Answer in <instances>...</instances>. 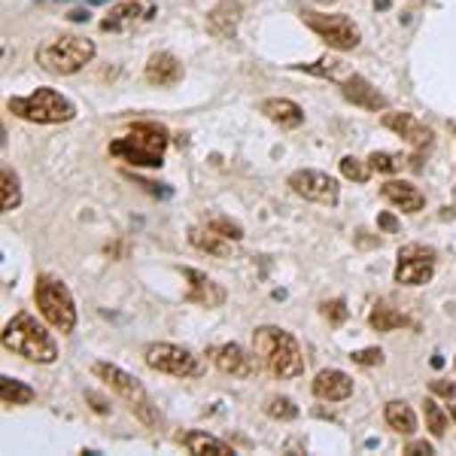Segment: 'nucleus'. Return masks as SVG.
Listing matches in <instances>:
<instances>
[{"label":"nucleus","mask_w":456,"mask_h":456,"mask_svg":"<svg viewBox=\"0 0 456 456\" xmlns=\"http://www.w3.org/2000/svg\"><path fill=\"white\" fill-rule=\"evenodd\" d=\"M253 350H256V356H259V362L274 374V378L292 380V378H301V374H305V356H301V347L286 329L259 326L253 332Z\"/></svg>","instance_id":"f257e3e1"},{"label":"nucleus","mask_w":456,"mask_h":456,"mask_svg":"<svg viewBox=\"0 0 456 456\" xmlns=\"http://www.w3.org/2000/svg\"><path fill=\"white\" fill-rule=\"evenodd\" d=\"M4 350H12L28 362L53 365L58 359L55 338L34 320L31 314H16L4 326Z\"/></svg>","instance_id":"f03ea898"},{"label":"nucleus","mask_w":456,"mask_h":456,"mask_svg":"<svg viewBox=\"0 0 456 456\" xmlns=\"http://www.w3.org/2000/svg\"><path fill=\"white\" fill-rule=\"evenodd\" d=\"M167 150V128L159 122H137L119 141L110 143V156L134 167H161Z\"/></svg>","instance_id":"7ed1b4c3"},{"label":"nucleus","mask_w":456,"mask_h":456,"mask_svg":"<svg viewBox=\"0 0 456 456\" xmlns=\"http://www.w3.org/2000/svg\"><path fill=\"white\" fill-rule=\"evenodd\" d=\"M94 58V43L79 34H61L37 49V64L55 77H70Z\"/></svg>","instance_id":"20e7f679"},{"label":"nucleus","mask_w":456,"mask_h":456,"mask_svg":"<svg viewBox=\"0 0 456 456\" xmlns=\"http://www.w3.org/2000/svg\"><path fill=\"white\" fill-rule=\"evenodd\" d=\"M92 374L94 378H101L104 384L113 389L119 399L128 404V411L137 417L143 426H156L159 423V411H156V404H152L150 399V393L143 389L141 380L134 378V374H128V371H122L119 365H113V362H94L92 365Z\"/></svg>","instance_id":"39448f33"},{"label":"nucleus","mask_w":456,"mask_h":456,"mask_svg":"<svg viewBox=\"0 0 456 456\" xmlns=\"http://www.w3.org/2000/svg\"><path fill=\"white\" fill-rule=\"evenodd\" d=\"M34 301L40 307L43 320L61 335H70L77 329V305H73V296L64 281H58L53 274H37Z\"/></svg>","instance_id":"423d86ee"},{"label":"nucleus","mask_w":456,"mask_h":456,"mask_svg":"<svg viewBox=\"0 0 456 456\" xmlns=\"http://www.w3.org/2000/svg\"><path fill=\"white\" fill-rule=\"evenodd\" d=\"M6 110L12 116L25 122H37V125H58V122H70L77 116V107L64 98L55 88H37L28 98H10L6 101Z\"/></svg>","instance_id":"0eeeda50"},{"label":"nucleus","mask_w":456,"mask_h":456,"mask_svg":"<svg viewBox=\"0 0 456 456\" xmlns=\"http://www.w3.org/2000/svg\"><path fill=\"white\" fill-rule=\"evenodd\" d=\"M301 21H305L326 46L338 49V53H350V49H356L359 43H362V34H359V28L353 25V19L341 16V12L305 10L301 12Z\"/></svg>","instance_id":"6e6552de"},{"label":"nucleus","mask_w":456,"mask_h":456,"mask_svg":"<svg viewBox=\"0 0 456 456\" xmlns=\"http://www.w3.org/2000/svg\"><path fill=\"white\" fill-rule=\"evenodd\" d=\"M143 362L150 365L152 371L171 374V378H201L204 365L201 359L195 356L192 350L176 347V344H150L143 350Z\"/></svg>","instance_id":"1a4fd4ad"},{"label":"nucleus","mask_w":456,"mask_h":456,"mask_svg":"<svg viewBox=\"0 0 456 456\" xmlns=\"http://www.w3.org/2000/svg\"><path fill=\"white\" fill-rule=\"evenodd\" d=\"M436 274V249L426 244H404L395 256V283L402 286H426Z\"/></svg>","instance_id":"9d476101"},{"label":"nucleus","mask_w":456,"mask_h":456,"mask_svg":"<svg viewBox=\"0 0 456 456\" xmlns=\"http://www.w3.org/2000/svg\"><path fill=\"white\" fill-rule=\"evenodd\" d=\"M286 183H289V189L298 198L314 201V204H322V208H335L338 198H341V186H338L335 176H329L322 171H311V167L289 174V180H286Z\"/></svg>","instance_id":"9b49d317"},{"label":"nucleus","mask_w":456,"mask_h":456,"mask_svg":"<svg viewBox=\"0 0 456 456\" xmlns=\"http://www.w3.org/2000/svg\"><path fill=\"white\" fill-rule=\"evenodd\" d=\"M183 277L189 281V292H186V301L189 305H198V307H219L225 301V289L219 286L213 277H208L204 271H195V268H183Z\"/></svg>","instance_id":"f8f14e48"},{"label":"nucleus","mask_w":456,"mask_h":456,"mask_svg":"<svg viewBox=\"0 0 456 456\" xmlns=\"http://www.w3.org/2000/svg\"><path fill=\"white\" fill-rule=\"evenodd\" d=\"M338 86H341V94L350 101V104H356V107H362V110H371V113H378V110H387V98H384V94H380L365 77H359V73H350V77L344 79V83H338Z\"/></svg>","instance_id":"ddd939ff"},{"label":"nucleus","mask_w":456,"mask_h":456,"mask_svg":"<svg viewBox=\"0 0 456 456\" xmlns=\"http://www.w3.org/2000/svg\"><path fill=\"white\" fill-rule=\"evenodd\" d=\"M384 125H387L389 131H395V134H399L404 143L414 146V150H426V146L432 143V131L426 128V125L417 119V116H411V113H387Z\"/></svg>","instance_id":"4468645a"},{"label":"nucleus","mask_w":456,"mask_h":456,"mask_svg":"<svg viewBox=\"0 0 456 456\" xmlns=\"http://www.w3.org/2000/svg\"><path fill=\"white\" fill-rule=\"evenodd\" d=\"M314 395L320 402H344L353 395V378L341 369H326L314 378Z\"/></svg>","instance_id":"2eb2a0df"},{"label":"nucleus","mask_w":456,"mask_h":456,"mask_svg":"<svg viewBox=\"0 0 456 456\" xmlns=\"http://www.w3.org/2000/svg\"><path fill=\"white\" fill-rule=\"evenodd\" d=\"M213 362L223 374H232V378H249L256 374V359L240 347V344H223V347L213 350Z\"/></svg>","instance_id":"dca6fc26"},{"label":"nucleus","mask_w":456,"mask_h":456,"mask_svg":"<svg viewBox=\"0 0 456 456\" xmlns=\"http://www.w3.org/2000/svg\"><path fill=\"white\" fill-rule=\"evenodd\" d=\"M380 195H384L389 204H395L399 210H404V213H420L426 208V195L414 186V183L389 180V183H384Z\"/></svg>","instance_id":"f3484780"},{"label":"nucleus","mask_w":456,"mask_h":456,"mask_svg":"<svg viewBox=\"0 0 456 456\" xmlns=\"http://www.w3.org/2000/svg\"><path fill=\"white\" fill-rule=\"evenodd\" d=\"M240 4L238 0H223L219 6H213L210 16H208V28L213 37H219V40H232L234 34H238V25H240Z\"/></svg>","instance_id":"a211bd4d"},{"label":"nucleus","mask_w":456,"mask_h":456,"mask_svg":"<svg viewBox=\"0 0 456 456\" xmlns=\"http://www.w3.org/2000/svg\"><path fill=\"white\" fill-rule=\"evenodd\" d=\"M176 441H180V444L186 447L189 453H195V456H234V447L232 444H225L223 438L208 436V432H201V429L180 432V436H176Z\"/></svg>","instance_id":"6ab92c4d"},{"label":"nucleus","mask_w":456,"mask_h":456,"mask_svg":"<svg viewBox=\"0 0 456 456\" xmlns=\"http://www.w3.org/2000/svg\"><path fill=\"white\" fill-rule=\"evenodd\" d=\"M259 113H265V119H271L281 128H298L305 122V110L289 98H268L259 104Z\"/></svg>","instance_id":"aec40b11"},{"label":"nucleus","mask_w":456,"mask_h":456,"mask_svg":"<svg viewBox=\"0 0 456 456\" xmlns=\"http://www.w3.org/2000/svg\"><path fill=\"white\" fill-rule=\"evenodd\" d=\"M183 79V64L171 53H156L146 61V83L152 86H176Z\"/></svg>","instance_id":"412c9836"},{"label":"nucleus","mask_w":456,"mask_h":456,"mask_svg":"<svg viewBox=\"0 0 456 456\" xmlns=\"http://www.w3.org/2000/svg\"><path fill=\"white\" fill-rule=\"evenodd\" d=\"M146 6L141 0H122V4H116L113 10H110V16L101 21V31H128L131 25H137V21L143 19Z\"/></svg>","instance_id":"4be33fe9"},{"label":"nucleus","mask_w":456,"mask_h":456,"mask_svg":"<svg viewBox=\"0 0 456 456\" xmlns=\"http://www.w3.org/2000/svg\"><path fill=\"white\" fill-rule=\"evenodd\" d=\"M189 244L195 249H201V253L208 256H216V259H225V256H232V244H228V238H223L219 232H213V228H189Z\"/></svg>","instance_id":"5701e85b"},{"label":"nucleus","mask_w":456,"mask_h":456,"mask_svg":"<svg viewBox=\"0 0 456 456\" xmlns=\"http://www.w3.org/2000/svg\"><path fill=\"white\" fill-rule=\"evenodd\" d=\"M384 417H387L389 429L399 432V436H414L417 432V414L411 411L408 402H399V399L389 402L384 408Z\"/></svg>","instance_id":"b1692460"},{"label":"nucleus","mask_w":456,"mask_h":456,"mask_svg":"<svg viewBox=\"0 0 456 456\" xmlns=\"http://www.w3.org/2000/svg\"><path fill=\"white\" fill-rule=\"evenodd\" d=\"M369 322H371V329H378V332H395V329L414 326L402 311H395L393 305H384V301L374 305V311L369 314Z\"/></svg>","instance_id":"393cba45"},{"label":"nucleus","mask_w":456,"mask_h":456,"mask_svg":"<svg viewBox=\"0 0 456 456\" xmlns=\"http://www.w3.org/2000/svg\"><path fill=\"white\" fill-rule=\"evenodd\" d=\"M37 399V389L21 384V380L10 378V374H4L0 378V402L6 404V408H12V404H31Z\"/></svg>","instance_id":"a878e982"},{"label":"nucleus","mask_w":456,"mask_h":456,"mask_svg":"<svg viewBox=\"0 0 456 456\" xmlns=\"http://www.w3.org/2000/svg\"><path fill=\"white\" fill-rule=\"evenodd\" d=\"M0 204H4V210H16L21 204V183H19V174L10 171V167H4V174H0Z\"/></svg>","instance_id":"bb28decb"},{"label":"nucleus","mask_w":456,"mask_h":456,"mask_svg":"<svg viewBox=\"0 0 456 456\" xmlns=\"http://www.w3.org/2000/svg\"><path fill=\"white\" fill-rule=\"evenodd\" d=\"M265 414L271 417V420H296L298 417V404L289 399V395H271L268 402H265Z\"/></svg>","instance_id":"cd10ccee"},{"label":"nucleus","mask_w":456,"mask_h":456,"mask_svg":"<svg viewBox=\"0 0 456 456\" xmlns=\"http://www.w3.org/2000/svg\"><path fill=\"white\" fill-rule=\"evenodd\" d=\"M423 414H426V429L432 432V438H444L447 432V411L441 408V404L436 399H426L423 402Z\"/></svg>","instance_id":"c85d7f7f"},{"label":"nucleus","mask_w":456,"mask_h":456,"mask_svg":"<svg viewBox=\"0 0 456 456\" xmlns=\"http://www.w3.org/2000/svg\"><path fill=\"white\" fill-rule=\"evenodd\" d=\"M296 68L307 70V73H316V77H326L332 79V83H344V73H347V68H344V61H338V58H322V61L316 64H296Z\"/></svg>","instance_id":"c756f323"},{"label":"nucleus","mask_w":456,"mask_h":456,"mask_svg":"<svg viewBox=\"0 0 456 456\" xmlns=\"http://www.w3.org/2000/svg\"><path fill=\"white\" fill-rule=\"evenodd\" d=\"M320 314H322V320H329V326H341V322L350 316L347 301H344V298L322 301V305H320Z\"/></svg>","instance_id":"7c9ffc66"},{"label":"nucleus","mask_w":456,"mask_h":456,"mask_svg":"<svg viewBox=\"0 0 456 456\" xmlns=\"http://www.w3.org/2000/svg\"><path fill=\"white\" fill-rule=\"evenodd\" d=\"M369 165L374 167V171L395 174V171H402L404 159L399 156V152H371V156H369Z\"/></svg>","instance_id":"2f4dec72"},{"label":"nucleus","mask_w":456,"mask_h":456,"mask_svg":"<svg viewBox=\"0 0 456 456\" xmlns=\"http://www.w3.org/2000/svg\"><path fill=\"white\" fill-rule=\"evenodd\" d=\"M369 171H371V165H365L362 159H356V156H344L341 159V174L347 176V180H353V183H365V180H369Z\"/></svg>","instance_id":"473e14b6"},{"label":"nucleus","mask_w":456,"mask_h":456,"mask_svg":"<svg viewBox=\"0 0 456 456\" xmlns=\"http://www.w3.org/2000/svg\"><path fill=\"white\" fill-rule=\"evenodd\" d=\"M208 228L219 232L228 240H240V238H244V228H240L238 223H232L228 216H208Z\"/></svg>","instance_id":"72a5a7b5"},{"label":"nucleus","mask_w":456,"mask_h":456,"mask_svg":"<svg viewBox=\"0 0 456 456\" xmlns=\"http://www.w3.org/2000/svg\"><path fill=\"white\" fill-rule=\"evenodd\" d=\"M350 359L356 365H365V369H374V365H384V350L380 347H365V350H356L350 353Z\"/></svg>","instance_id":"f704fd0d"},{"label":"nucleus","mask_w":456,"mask_h":456,"mask_svg":"<svg viewBox=\"0 0 456 456\" xmlns=\"http://www.w3.org/2000/svg\"><path fill=\"white\" fill-rule=\"evenodd\" d=\"M134 183H137V186H143L146 192H150V195H156V198H171V195H174L171 189L165 186V183H150V180H137V176H134Z\"/></svg>","instance_id":"c9c22d12"},{"label":"nucleus","mask_w":456,"mask_h":456,"mask_svg":"<svg viewBox=\"0 0 456 456\" xmlns=\"http://www.w3.org/2000/svg\"><path fill=\"white\" fill-rule=\"evenodd\" d=\"M404 453H411V456H432V453H436V447H432L429 441H411V444L404 447Z\"/></svg>","instance_id":"e433bc0d"},{"label":"nucleus","mask_w":456,"mask_h":456,"mask_svg":"<svg viewBox=\"0 0 456 456\" xmlns=\"http://www.w3.org/2000/svg\"><path fill=\"white\" fill-rule=\"evenodd\" d=\"M432 393L444 395V399H456V384H447V380H432Z\"/></svg>","instance_id":"4c0bfd02"},{"label":"nucleus","mask_w":456,"mask_h":456,"mask_svg":"<svg viewBox=\"0 0 456 456\" xmlns=\"http://www.w3.org/2000/svg\"><path fill=\"white\" fill-rule=\"evenodd\" d=\"M378 225L384 228V232H399V223H395L393 213H380V216H378Z\"/></svg>","instance_id":"58836bf2"},{"label":"nucleus","mask_w":456,"mask_h":456,"mask_svg":"<svg viewBox=\"0 0 456 456\" xmlns=\"http://www.w3.org/2000/svg\"><path fill=\"white\" fill-rule=\"evenodd\" d=\"M86 399L92 402V408L98 411V414H110V404L101 399V395H94V393H86Z\"/></svg>","instance_id":"ea45409f"},{"label":"nucleus","mask_w":456,"mask_h":456,"mask_svg":"<svg viewBox=\"0 0 456 456\" xmlns=\"http://www.w3.org/2000/svg\"><path fill=\"white\" fill-rule=\"evenodd\" d=\"M68 19H70V21H88L92 16H88V10H73Z\"/></svg>","instance_id":"a19ab883"},{"label":"nucleus","mask_w":456,"mask_h":456,"mask_svg":"<svg viewBox=\"0 0 456 456\" xmlns=\"http://www.w3.org/2000/svg\"><path fill=\"white\" fill-rule=\"evenodd\" d=\"M451 417H453V423H456V404H451Z\"/></svg>","instance_id":"79ce46f5"},{"label":"nucleus","mask_w":456,"mask_h":456,"mask_svg":"<svg viewBox=\"0 0 456 456\" xmlns=\"http://www.w3.org/2000/svg\"><path fill=\"white\" fill-rule=\"evenodd\" d=\"M453 365H456V359H453Z\"/></svg>","instance_id":"37998d69"}]
</instances>
